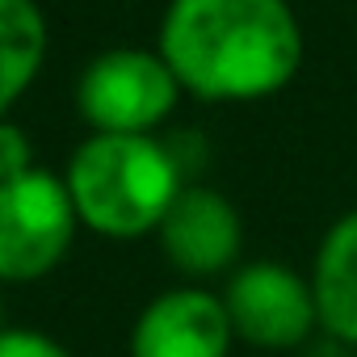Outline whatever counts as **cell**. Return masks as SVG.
Wrapping results in <instances>:
<instances>
[{"mask_svg":"<svg viewBox=\"0 0 357 357\" xmlns=\"http://www.w3.org/2000/svg\"><path fill=\"white\" fill-rule=\"evenodd\" d=\"M290 0H168L160 55L202 101H265L303 68Z\"/></svg>","mask_w":357,"mask_h":357,"instance_id":"cell-1","label":"cell"},{"mask_svg":"<svg viewBox=\"0 0 357 357\" xmlns=\"http://www.w3.org/2000/svg\"><path fill=\"white\" fill-rule=\"evenodd\" d=\"M63 181L80 227L105 240H139L160 231L185 172L155 135H93L72 151Z\"/></svg>","mask_w":357,"mask_h":357,"instance_id":"cell-2","label":"cell"},{"mask_svg":"<svg viewBox=\"0 0 357 357\" xmlns=\"http://www.w3.org/2000/svg\"><path fill=\"white\" fill-rule=\"evenodd\" d=\"M80 215L68 181L34 168L0 185V282L26 286L55 273L76 240Z\"/></svg>","mask_w":357,"mask_h":357,"instance_id":"cell-3","label":"cell"},{"mask_svg":"<svg viewBox=\"0 0 357 357\" xmlns=\"http://www.w3.org/2000/svg\"><path fill=\"white\" fill-rule=\"evenodd\" d=\"M181 97V80L172 76L160 51L114 47L101 51L76 84V105L93 135H151Z\"/></svg>","mask_w":357,"mask_h":357,"instance_id":"cell-4","label":"cell"},{"mask_svg":"<svg viewBox=\"0 0 357 357\" xmlns=\"http://www.w3.org/2000/svg\"><path fill=\"white\" fill-rule=\"evenodd\" d=\"M227 319L236 328V340L265 349V353H290L311 340L319 328V307L311 278L282 261H248L231 269L223 290Z\"/></svg>","mask_w":357,"mask_h":357,"instance_id":"cell-5","label":"cell"},{"mask_svg":"<svg viewBox=\"0 0 357 357\" xmlns=\"http://www.w3.org/2000/svg\"><path fill=\"white\" fill-rule=\"evenodd\" d=\"M231 344L236 328L223 294L202 286L155 294L130 328V357H231Z\"/></svg>","mask_w":357,"mask_h":357,"instance_id":"cell-6","label":"cell"},{"mask_svg":"<svg viewBox=\"0 0 357 357\" xmlns=\"http://www.w3.org/2000/svg\"><path fill=\"white\" fill-rule=\"evenodd\" d=\"M160 248L185 278H215L236 269L244 248V223L231 198L206 185H185L160 223Z\"/></svg>","mask_w":357,"mask_h":357,"instance_id":"cell-7","label":"cell"},{"mask_svg":"<svg viewBox=\"0 0 357 357\" xmlns=\"http://www.w3.org/2000/svg\"><path fill=\"white\" fill-rule=\"evenodd\" d=\"M311 290L319 307V332L357 353V211L340 215L324 231L311 265Z\"/></svg>","mask_w":357,"mask_h":357,"instance_id":"cell-8","label":"cell"},{"mask_svg":"<svg viewBox=\"0 0 357 357\" xmlns=\"http://www.w3.org/2000/svg\"><path fill=\"white\" fill-rule=\"evenodd\" d=\"M47 59V17L34 0H0V118Z\"/></svg>","mask_w":357,"mask_h":357,"instance_id":"cell-9","label":"cell"},{"mask_svg":"<svg viewBox=\"0 0 357 357\" xmlns=\"http://www.w3.org/2000/svg\"><path fill=\"white\" fill-rule=\"evenodd\" d=\"M0 357H72L63 340L43 328H0Z\"/></svg>","mask_w":357,"mask_h":357,"instance_id":"cell-10","label":"cell"},{"mask_svg":"<svg viewBox=\"0 0 357 357\" xmlns=\"http://www.w3.org/2000/svg\"><path fill=\"white\" fill-rule=\"evenodd\" d=\"M34 172V147H30V135L13 122L0 118V185L5 181H17V176Z\"/></svg>","mask_w":357,"mask_h":357,"instance_id":"cell-11","label":"cell"}]
</instances>
